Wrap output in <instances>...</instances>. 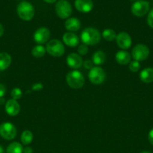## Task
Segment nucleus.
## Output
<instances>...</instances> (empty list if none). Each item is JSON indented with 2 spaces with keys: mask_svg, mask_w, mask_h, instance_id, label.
Here are the masks:
<instances>
[{
  "mask_svg": "<svg viewBox=\"0 0 153 153\" xmlns=\"http://www.w3.org/2000/svg\"><path fill=\"white\" fill-rule=\"evenodd\" d=\"M81 40L86 46H93L98 43L100 40V34L98 29L92 27L86 28L81 32Z\"/></svg>",
  "mask_w": 153,
  "mask_h": 153,
  "instance_id": "obj_1",
  "label": "nucleus"
},
{
  "mask_svg": "<svg viewBox=\"0 0 153 153\" xmlns=\"http://www.w3.org/2000/svg\"><path fill=\"white\" fill-rule=\"evenodd\" d=\"M66 82L68 86L73 89H80L85 83V79L82 73L78 70H72L66 76Z\"/></svg>",
  "mask_w": 153,
  "mask_h": 153,
  "instance_id": "obj_2",
  "label": "nucleus"
},
{
  "mask_svg": "<svg viewBox=\"0 0 153 153\" xmlns=\"http://www.w3.org/2000/svg\"><path fill=\"white\" fill-rule=\"evenodd\" d=\"M16 13L21 19L29 21L34 17V8L31 3L28 1H21L16 7Z\"/></svg>",
  "mask_w": 153,
  "mask_h": 153,
  "instance_id": "obj_3",
  "label": "nucleus"
},
{
  "mask_svg": "<svg viewBox=\"0 0 153 153\" xmlns=\"http://www.w3.org/2000/svg\"><path fill=\"white\" fill-rule=\"evenodd\" d=\"M46 51L51 56L61 57L64 53L65 49L64 44L60 40L52 39L46 43Z\"/></svg>",
  "mask_w": 153,
  "mask_h": 153,
  "instance_id": "obj_4",
  "label": "nucleus"
},
{
  "mask_svg": "<svg viewBox=\"0 0 153 153\" xmlns=\"http://www.w3.org/2000/svg\"><path fill=\"white\" fill-rule=\"evenodd\" d=\"M56 13L61 19H68L72 13V7L66 0H58L56 4Z\"/></svg>",
  "mask_w": 153,
  "mask_h": 153,
  "instance_id": "obj_5",
  "label": "nucleus"
},
{
  "mask_svg": "<svg viewBox=\"0 0 153 153\" xmlns=\"http://www.w3.org/2000/svg\"><path fill=\"white\" fill-rule=\"evenodd\" d=\"M88 79L93 85H100L106 79V73L100 67H94L89 70Z\"/></svg>",
  "mask_w": 153,
  "mask_h": 153,
  "instance_id": "obj_6",
  "label": "nucleus"
},
{
  "mask_svg": "<svg viewBox=\"0 0 153 153\" xmlns=\"http://www.w3.org/2000/svg\"><path fill=\"white\" fill-rule=\"evenodd\" d=\"M0 136L5 140H13L16 136V128L11 123H2L0 125Z\"/></svg>",
  "mask_w": 153,
  "mask_h": 153,
  "instance_id": "obj_7",
  "label": "nucleus"
},
{
  "mask_svg": "<svg viewBox=\"0 0 153 153\" xmlns=\"http://www.w3.org/2000/svg\"><path fill=\"white\" fill-rule=\"evenodd\" d=\"M130 10L134 16L141 17L146 14L149 10V3L145 0H138L133 3Z\"/></svg>",
  "mask_w": 153,
  "mask_h": 153,
  "instance_id": "obj_8",
  "label": "nucleus"
},
{
  "mask_svg": "<svg viewBox=\"0 0 153 153\" xmlns=\"http://www.w3.org/2000/svg\"><path fill=\"white\" fill-rule=\"evenodd\" d=\"M131 55L134 61H145L149 55V49L144 44H137L132 49Z\"/></svg>",
  "mask_w": 153,
  "mask_h": 153,
  "instance_id": "obj_9",
  "label": "nucleus"
},
{
  "mask_svg": "<svg viewBox=\"0 0 153 153\" xmlns=\"http://www.w3.org/2000/svg\"><path fill=\"white\" fill-rule=\"evenodd\" d=\"M50 37V31L47 28L45 27H40L38 28L34 33L33 39L34 42L37 43L38 45H42L46 43Z\"/></svg>",
  "mask_w": 153,
  "mask_h": 153,
  "instance_id": "obj_10",
  "label": "nucleus"
},
{
  "mask_svg": "<svg viewBox=\"0 0 153 153\" xmlns=\"http://www.w3.org/2000/svg\"><path fill=\"white\" fill-rule=\"evenodd\" d=\"M116 44L120 49L125 50V49H129L131 46L132 40L130 36L128 34L127 32H122L118 33L116 37Z\"/></svg>",
  "mask_w": 153,
  "mask_h": 153,
  "instance_id": "obj_11",
  "label": "nucleus"
},
{
  "mask_svg": "<svg viewBox=\"0 0 153 153\" xmlns=\"http://www.w3.org/2000/svg\"><path fill=\"white\" fill-rule=\"evenodd\" d=\"M5 111L9 116H16L20 111V105L16 100L10 99L8 100L5 103Z\"/></svg>",
  "mask_w": 153,
  "mask_h": 153,
  "instance_id": "obj_12",
  "label": "nucleus"
},
{
  "mask_svg": "<svg viewBox=\"0 0 153 153\" xmlns=\"http://www.w3.org/2000/svg\"><path fill=\"white\" fill-rule=\"evenodd\" d=\"M75 8L82 13H88L93 9L94 4L92 0H75Z\"/></svg>",
  "mask_w": 153,
  "mask_h": 153,
  "instance_id": "obj_13",
  "label": "nucleus"
},
{
  "mask_svg": "<svg viewBox=\"0 0 153 153\" xmlns=\"http://www.w3.org/2000/svg\"><path fill=\"white\" fill-rule=\"evenodd\" d=\"M82 59L79 54L73 52L68 55L67 57V64L69 67L72 69H79L82 65Z\"/></svg>",
  "mask_w": 153,
  "mask_h": 153,
  "instance_id": "obj_14",
  "label": "nucleus"
},
{
  "mask_svg": "<svg viewBox=\"0 0 153 153\" xmlns=\"http://www.w3.org/2000/svg\"><path fill=\"white\" fill-rule=\"evenodd\" d=\"M62 41L66 46L70 47H76L79 44V37L72 32H67L63 34Z\"/></svg>",
  "mask_w": 153,
  "mask_h": 153,
  "instance_id": "obj_15",
  "label": "nucleus"
},
{
  "mask_svg": "<svg viewBox=\"0 0 153 153\" xmlns=\"http://www.w3.org/2000/svg\"><path fill=\"white\" fill-rule=\"evenodd\" d=\"M116 61L120 65H127L130 62V55L127 51H118L116 54Z\"/></svg>",
  "mask_w": 153,
  "mask_h": 153,
  "instance_id": "obj_16",
  "label": "nucleus"
},
{
  "mask_svg": "<svg viewBox=\"0 0 153 153\" xmlns=\"http://www.w3.org/2000/svg\"><path fill=\"white\" fill-rule=\"evenodd\" d=\"M81 22L77 18L71 17L68 18L64 22V27L68 31H76L80 28Z\"/></svg>",
  "mask_w": 153,
  "mask_h": 153,
  "instance_id": "obj_17",
  "label": "nucleus"
},
{
  "mask_svg": "<svg viewBox=\"0 0 153 153\" xmlns=\"http://www.w3.org/2000/svg\"><path fill=\"white\" fill-rule=\"evenodd\" d=\"M140 79L144 83H152L153 82V68L147 67L143 69L140 73Z\"/></svg>",
  "mask_w": 153,
  "mask_h": 153,
  "instance_id": "obj_18",
  "label": "nucleus"
},
{
  "mask_svg": "<svg viewBox=\"0 0 153 153\" xmlns=\"http://www.w3.org/2000/svg\"><path fill=\"white\" fill-rule=\"evenodd\" d=\"M11 64V57L7 52L0 53V72L8 68Z\"/></svg>",
  "mask_w": 153,
  "mask_h": 153,
  "instance_id": "obj_19",
  "label": "nucleus"
},
{
  "mask_svg": "<svg viewBox=\"0 0 153 153\" xmlns=\"http://www.w3.org/2000/svg\"><path fill=\"white\" fill-rule=\"evenodd\" d=\"M92 61L93 64H95V65H101L104 63L105 62V60H106V55H105L104 52L103 51L98 50L97 52H95L94 53H93L92 57Z\"/></svg>",
  "mask_w": 153,
  "mask_h": 153,
  "instance_id": "obj_20",
  "label": "nucleus"
},
{
  "mask_svg": "<svg viewBox=\"0 0 153 153\" xmlns=\"http://www.w3.org/2000/svg\"><path fill=\"white\" fill-rule=\"evenodd\" d=\"M7 153H22L23 148L22 145L18 142H13L8 146L6 149Z\"/></svg>",
  "mask_w": 153,
  "mask_h": 153,
  "instance_id": "obj_21",
  "label": "nucleus"
},
{
  "mask_svg": "<svg viewBox=\"0 0 153 153\" xmlns=\"http://www.w3.org/2000/svg\"><path fill=\"white\" fill-rule=\"evenodd\" d=\"M21 143H22V145H28L32 143L33 140V134L31 131H28V130H25L21 134Z\"/></svg>",
  "mask_w": 153,
  "mask_h": 153,
  "instance_id": "obj_22",
  "label": "nucleus"
},
{
  "mask_svg": "<svg viewBox=\"0 0 153 153\" xmlns=\"http://www.w3.org/2000/svg\"><path fill=\"white\" fill-rule=\"evenodd\" d=\"M45 53H46V48L42 45H37L32 49V55L34 58H41L45 55Z\"/></svg>",
  "mask_w": 153,
  "mask_h": 153,
  "instance_id": "obj_23",
  "label": "nucleus"
},
{
  "mask_svg": "<svg viewBox=\"0 0 153 153\" xmlns=\"http://www.w3.org/2000/svg\"><path fill=\"white\" fill-rule=\"evenodd\" d=\"M116 33L114 30L111 29V28H106L104 29L102 32V36H103L104 38L106 40V41H112V40H116Z\"/></svg>",
  "mask_w": 153,
  "mask_h": 153,
  "instance_id": "obj_24",
  "label": "nucleus"
},
{
  "mask_svg": "<svg viewBox=\"0 0 153 153\" xmlns=\"http://www.w3.org/2000/svg\"><path fill=\"white\" fill-rule=\"evenodd\" d=\"M10 96L13 100H20L22 97V91H21L20 88H14V89H12L11 92H10Z\"/></svg>",
  "mask_w": 153,
  "mask_h": 153,
  "instance_id": "obj_25",
  "label": "nucleus"
},
{
  "mask_svg": "<svg viewBox=\"0 0 153 153\" xmlns=\"http://www.w3.org/2000/svg\"><path fill=\"white\" fill-rule=\"evenodd\" d=\"M128 68L131 72L136 73V72L139 71L140 68V64L139 61H132L129 63Z\"/></svg>",
  "mask_w": 153,
  "mask_h": 153,
  "instance_id": "obj_26",
  "label": "nucleus"
},
{
  "mask_svg": "<svg viewBox=\"0 0 153 153\" xmlns=\"http://www.w3.org/2000/svg\"><path fill=\"white\" fill-rule=\"evenodd\" d=\"M77 52L80 55H86L88 52V46H86V45L85 44L80 45L79 47H78Z\"/></svg>",
  "mask_w": 153,
  "mask_h": 153,
  "instance_id": "obj_27",
  "label": "nucleus"
},
{
  "mask_svg": "<svg viewBox=\"0 0 153 153\" xmlns=\"http://www.w3.org/2000/svg\"><path fill=\"white\" fill-rule=\"evenodd\" d=\"M82 65H83L84 68L89 70L94 67V64H93L92 61H91V60H86V61H84L83 63H82Z\"/></svg>",
  "mask_w": 153,
  "mask_h": 153,
  "instance_id": "obj_28",
  "label": "nucleus"
},
{
  "mask_svg": "<svg viewBox=\"0 0 153 153\" xmlns=\"http://www.w3.org/2000/svg\"><path fill=\"white\" fill-rule=\"evenodd\" d=\"M147 23L151 28H153V8L150 10L147 16Z\"/></svg>",
  "mask_w": 153,
  "mask_h": 153,
  "instance_id": "obj_29",
  "label": "nucleus"
},
{
  "mask_svg": "<svg viewBox=\"0 0 153 153\" xmlns=\"http://www.w3.org/2000/svg\"><path fill=\"white\" fill-rule=\"evenodd\" d=\"M43 88H44L43 84H42V83H36V84H34V85H32V91H41Z\"/></svg>",
  "mask_w": 153,
  "mask_h": 153,
  "instance_id": "obj_30",
  "label": "nucleus"
},
{
  "mask_svg": "<svg viewBox=\"0 0 153 153\" xmlns=\"http://www.w3.org/2000/svg\"><path fill=\"white\" fill-rule=\"evenodd\" d=\"M6 93V88L4 85L0 84V99L3 98Z\"/></svg>",
  "mask_w": 153,
  "mask_h": 153,
  "instance_id": "obj_31",
  "label": "nucleus"
},
{
  "mask_svg": "<svg viewBox=\"0 0 153 153\" xmlns=\"http://www.w3.org/2000/svg\"><path fill=\"white\" fill-rule=\"evenodd\" d=\"M148 139L149 143L153 146V128H152V129L149 131V132H148Z\"/></svg>",
  "mask_w": 153,
  "mask_h": 153,
  "instance_id": "obj_32",
  "label": "nucleus"
},
{
  "mask_svg": "<svg viewBox=\"0 0 153 153\" xmlns=\"http://www.w3.org/2000/svg\"><path fill=\"white\" fill-rule=\"evenodd\" d=\"M23 153H33L32 148L30 146H26V148H23Z\"/></svg>",
  "mask_w": 153,
  "mask_h": 153,
  "instance_id": "obj_33",
  "label": "nucleus"
},
{
  "mask_svg": "<svg viewBox=\"0 0 153 153\" xmlns=\"http://www.w3.org/2000/svg\"><path fill=\"white\" fill-rule=\"evenodd\" d=\"M3 34H4V28H3V25L0 23V37H2Z\"/></svg>",
  "mask_w": 153,
  "mask_h": 153,
  "instance_id": "obj_34",
  "label": "nucleus"
},
{
  "mask_svg": "<svg viewBox=\"0 0 153 153\" xmlns=\"http://www.w3.org/2000/svg\"><path fill=\"white\" fill-rule=\"evenodd\" d=\"M44 1L45 2H46V3H49V4H52V3L56 2L57 0H44Z\"/></svg>",
  "mask_w": 153,
  "mask_h": 153,
  "instance_id": "obj_35",
  "label": "nucleus"
},
{
  "mask_svg": "<svg viewBox=\"0 0 153 153\" xmlns=\"http://www.w3.org/2000/svg\"><path fill=\"white\" fill-rule=\"evenodd\" d=\"M0 153H4V149L1 145H0Z\"/></svg>",
  "mask_w": 153,
  "mask_h": 153,
  "instance_id": "obj_36",
  "label": "nucleus"
},
{
  "mask_svg": "<svg viewBox=\"0 0 153 153\" xmlns=\"http://www.w3.org/2000/svg\"><path fill=\"white\" fill-rule=\"evenodd\" d=\"M140 153H151L150 152H148V151H143V152H140Z\"/></svg>",
  "mask_w": 153,
  "mask_h": 153,
  "instance_id": "obj_37",
  "label": "nucleus"
}]
</instances>
